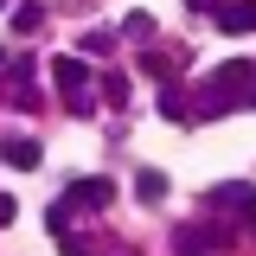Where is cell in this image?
I'll list each match as a JSON object with an SVG mask.
<instances>
[{"label": "cell", "instance_id": "cell-1", "mask_svg": "<svg viewBox=\"0 0 256 256\" xmlns=\"http://www.w3.org/2000/svg\"><path fill=\"white\" fill-rule=\"evenodd\" d=\"M256 70L250 64H224V70H212V84H205V109L212 116H224V109H237V102H256Z\"/></svg>", "mask_w": 256, "mask_h": 256}, {"label": "cell", "instance_id": "cell-2", "mask_svg": "<svg viewBox=\"0 0 256 256\" xmlns=\"http://www.w3.org/2000/svg\"><path fill=\"white\" fill-rule=\"evenodd\" d=\"M52 77H58V90L70 96V109H90V90H84V58H52Z\"/></svg>", "mask_w": 256, "mask_h": 256}, {"label": "cell", "instance_id": "cell-3", "mask_svg": "<svg viewBox=\"0 0 256 256\" xmlns=\"http://www.w3.org/2000/svg\"><path fill=\"white\" fill-rule=\"evenodd\" d=\"M218 32H256V0H237V6H218Z\"/></svg>", "mask_w": 256, "mask_h": 256}, {"label": "cell", "instance_id": "cell-4", "mask_svg": "<svg viewBox=\"0 0 256 256\" xmlns=\"http://www.w3.org/2000/svg\"><path fill=\"white\" fill-rule=\"evenodd\" d=\"M109 198H116V186H109V180H77V186H70V205H109Z\"/></svg>", "mask_w": 256, "mask_h": 256}, {"label": "cell", "instance_id": "cell-5", "mask_svg": "<svg viewBox=\"0 0 256 256\" xmlns=\"http://www.w3.org/2000/svg\"><path fill=\"white\" fill-rule=\"evenodd\" d=\"M212 198H218V205H230V212H244V218H256V192L244 186V180H230V186H218Z\"/></svg>", "mask_w": 256, "mask_h": 256}, {"label": "cell", "instance_id": "cell-6", "mask_svg": "<svg viewBox=\"0 0 256 256\" xmlns=\"http://www.w3.org/2000/svg\"><path fill=\"white\" fill-rule=\"evenodd\" d=\"M141 198H148V205H160V198H166V173H154V166H148V173H141Z\"/></svg>", "mask_w": 256, "mask_h": 256}, {"label": "cell", "instance_id": "cell-7", "mask_svg": "<svg viewBox=\"0 0 256 256\" xmlns=\"http://www.w3.org/2000/svg\"><path fill=\"white\" fill-rule=\"evenodd\" d=\"M6 160H13V166H38V141H13Z\"/></svg>", "mask_w": 256, "mask_h": 256}, {"label": "cell", "instance_id": "cell-8", "mask_svg": "<svg viewBox=\"0 0 256 256\" xmlns=\"http://www.w3.org/2000/svg\"><path fill=\"white\" fill-rule=\"evenodd\" d=\"M38 20H45L38 6H20V13H13V32H38Z\"/></svg>", "mask_w": 256, "mask_h": 256}, {"label": "cell", "instance_id": "cell-9", "mask_svg": "<svg viewBox=\"0 0 256 256\" xmlns=\"http://www.w3.org/2000/svg\"><path fill=\"white\" fill-rule=\"evenodd\" d=\"M13 212H20V205H13V198L0 192V224H13Z\"/></svg>", "mask_w": 256, "mask_h": 256}, {"label": "cell", "instance_id": "cell-10", "mask_svg": "<svg viewBox=\"0 0 256 256\" xmlns=\"http://www.w3.org/2000/svg\"><path fill=\"white\" fill-rule=\"evenodd\" d=\"M0 6H6V0H0Z\"/></svg>", "mask_w": 256, "mask_h": 256}]
</instances>
